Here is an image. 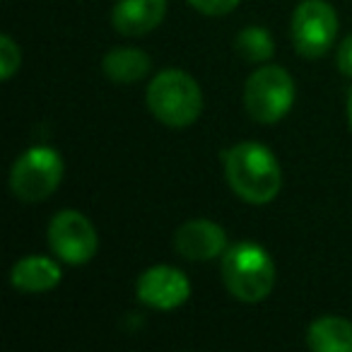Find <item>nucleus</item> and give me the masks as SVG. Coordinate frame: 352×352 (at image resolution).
I'll return each instance as SVG.
<instances>
[{"mask_svg":"<svg viewBox=\"0 0 352 352\" xmlns=\"http://www.w3.org/2000/svg\"><path fill=\"white\" fill-rule=\"evenodd\" d=\"M60 265L54 258L46 256H27L20 258L10 270V283L20 292L39 294V292H51L54 287L60 285Z\"/></svg>","mask_w":352,"mask_h":352,"instance_id":"11","label":"nucleus"},{"mask_svg":"<svg viewBox=\"0 0 352 352\" xmlns=\"http://www.w3.org/2000/svg\"><path fill=\"white\" fill-rule=\"evenodd\" d=\"M289 36L299 56L321 58L338 36V15L326 0H302L292 12Z\"/></svg>","mask_w":352,"mask_h":352,"instance_id":"6","label":"nucleus"},{"mask_svg":"<svg viewBox=\"0 0 352 352\" xmlns=\"http://www.w3.org/2000/svg\"><path fill=\"white\" fill-rule=\"evenodd\" d=\"M307 345L314 352H352V323L340 316H321L309 326Z\"/></svg>","mask_w":352,"mask_h":352,"instance_id":"13","label":"nucleus"},{"mask_svg":"<svg viewBox=\"0 0 352 352\" xmlns=\"http://www.w3.org/2000/svg\"><path fill=\"white\" fill-rule=\"evenodd\" d=\"M174 249L182 258L206 263L220 258L230 246H227V232L217 222L188 220L174 232Z\"/></svg>","mask_w":352,"mask_h":352,"instance_id":"9","label":"nucleus"},{"mask_svg":"<svg viewBox=\"0 0 352 352\" xmlns=\"http://www.w3.org/2000/svg\"><path fill=\"white\" fill-rule=\"evenodd\" d=\"M63 160L54 147L36 145L22 152L10 169V191L22 203H41L60 186Z\"/></svg>","mask_w":352,"mask_h":352,"instance_id":"5","label":"nucleus"},{"mask_svg":"<svg viewBox=\"0 0 352 352\" xmlns=\"http://www.w3.org/2000/svg\"><path fill=\"white\" fill-rule=\"evenodd\" d=\"M234 51L246 63H265V60L273 58L275 41L270 32L263 30V27H246L236 34Z\"/></svg>","mask_w":352,"mask_h":352,"instance_id":"14","label":"nucleus"},{"mask_svg":"<svg viewBox=\"0 0 352 352\" xmlns=\"http://www.w3.org/2000/svg\"><path fill=\"white\" fill-rule=\"evenodd\" d=\"M135 294L145 307L157 311H171L188 302L191 283L179 268L171 265H152L140 273L135 283Z\"/></svg>","mask_w":352,"mask_h":352,"instance_id":"8","label":"nucleus"},{"mask_svg":"<svg viewBox=\"0 0 352 352\" xmlns=\"http://www.w3.org/2000/svg\"><path fill=\"white\" fill-rule=\"evenodd\" d=\"M188 6H191L193 10L203 12V15L222 17V15L234 12L236 6H239V0H188Z\"/></svg>","mask_w":352,"mask_h":352,"instance_id":"16","label":"nucleus"},{"mask_svg":"<svg viewBox=\"0 0 352 352\" xmlns=\"http://www.w3.org/2000/svg\"><path fill=\"white\" fill-rule=\"evenodd\" d=\"M145 102L150 113L169 128H186L203 111V92L184 70H162L147 85Z\"/></svg>","mask_w":352,"mask_h":352,"instance_id":"3","label":"nucleus"},{"mask_svg":"<svg viewBox=\"0 0 352 352\" xmlns=\"http://www.w3.org/2000/svg\"><path fill=\"white\" fill-rule=\"evenodd\" d=\"M49 246L58 261L68 265H85L99 249L94 225L78 210H60L49 222Z\"/></svg>","mask_w":352,"mask_h":352,"instance_id":"7","label":"nucleus"},{"mask_svg":"<svg viewBox=\"0 0 352 352\" xmlns=\"http://www.w3.org/2000/svg\"><path fill=\"white\" fill-rule=\"evenodd\" d=\"M166 0H116L111 25L123 36H145L162 25Z\"/></svg>","mask_w":352,"mask_h":352,"instance_id":"10","label":"nucleus"},{"mask_svg":"<svg viewBox=\"0 0 352 352\" xmlns=\"http://www.w3.org/2000/svg\"><path fill=\"white\" fill-rule=\"evenodd\" d=\"M347 123H350V131H352V89L347 94Z\"/></svg>","mask_w":352,"mask_h":352,"instance_id":"18","label":"nucleus"},{"mask_svg":"<svg viewBox=\"0 0 352 352\" xmlns=\"http://www.w3.org/2000/svg\"><path fill=\"white\" fill-rule=\"evenodd\" d=\"M225 179L232 191L251 206L275 201L283 188V169L261 142H236L225 152Z\"/></svg>","mask_w":352,"mask_h":352,"instance_id":"1","label":"nucleus"},{"mask_svg":"<svg viewBox=\"0 0 352 352\" xmlns=\"http://www.w3.org/2000/svg\"><path fill=\"white\" fill-rule=\"evenodd\" d=\"M152 68V60L140 49H111L102 60V70L111 82L116 85H133L147 78Z\"/></svg>","mask_w":352,"mask_h":352,"instance_id":"12","label":"nucleus"},{"mask_svg":"<svg viewBox=\"0 0 352 352\" xmlns=\"http://www.w3.org/2000/svg\"><path fill=\"white\" fill-rule=\"evenodd\" d=\"M222 283L227 292L244 304H258L273 292L275 263L258 244L239 241L222 254Z\"/></svg>","mask_w":352,"mask_h":352,"instance_id":"2","label":"nucleus"},{"mask_svg":"<svg viewBox=\"0 0 352 352\" xmlns=\"http://www.w3.org/2000/svg\"><path fill=\"white\" fill-rule=\"evenodd\" d=\"M22 65V51L10 34L0 36V80H10Z\"/></svg>","mask_w":352,"mask_h":352,"instance_id":"15","label":"nucleus"},{"mask_svg":"<svg viewBox=\"0 0 352 352\" xmlns=\"http://www.w3.org/2000/svg\"><path fill=\"white\" fill-rule=\"evenodd\" d=\"M338 70L347 78H352V34L345 36L338 46Z\"/></svg>","mask_w":352,"mask_h":352,"instance_id":"17","label":"nucleus"},{"mask_svg":"<svg viewBox=\"0 0 352 352\" xmlns=\"http://www.w3.org/2000/svg\"><path fill=\"white\" fill-rule=\"evenodd\" d=\"M294 104V80L280 65H261L244 85V107L263 126L283 121Z\"/></svg>","mask_w":352,"mask_h":352,"instance_id":"4","label":"nucleus"}]
</instances>
